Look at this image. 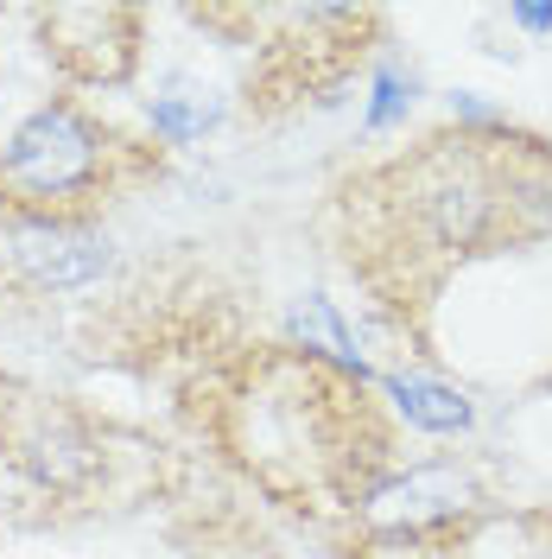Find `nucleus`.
<instances>
[{"mask_svg": "<svg viewBox=\"0 0 552 559\" xmlns=\"http://www.w3.org/2000/svg\"><path fill=\"white\" fill-rule=\"evenodd\" d=\"M0 464L38 496L83 502L108 477V426L64 394H38L20 382V394L0 407Z\"/></svg>", "mask_w": 552, "mask_h": 559, "instance_id": "20e7f679", "label": "nucleus"}, {"mask_svg": "<svg viewBox=\"0 0 552 559\" xmlns=\"http://www.w3.org/2000/svg\"><path fill=\"white\" fill-rule=\"evenodd\" d=\"M242 26V45H254V70L242 83L248 121H286L305 103H331L387 20L375 7H248Z\"/></svg>", "mask_w": 552, "mask_h": 559, "instance_id": "7ed1b4c3", "label": "nucleus"}, {"mask_svg": "<svg viewBox=\"0 0 552 559\" xmlns=\"http://www.w3.org/2000/svg\"><path fill=\"white\" fill-rule=\"evenodd\" d=\"M38 51L64 90H121L134 83L146 51V13L128 0H70V7H33Z\"/></svg>", "mask_w": 552, "mask_h": 559, "instance_id": "39448f33", "label": "nucleus"}, {"mask_svg": "<svg viewBox=\"0 0 552 559\" xmlns=\"http://www.w3.org/2000/svg\"><path fill=\"white\" fill-rule=\"evenodd\" d=\"M387 401H394V414L407 419V426H419V432H439V439H451V432H470L477 426V407L457 394V388L432 382V376H387Z\"/></svg>", "mask_w": 552, "mask_h": 559, "instance_id": "423d86ee", "label": "nucleus"}, {"mask_svg": "<svg viewBox=\"0 0 552 559\" xmlns=\"http://www.w3.org/2000/svg\"><path fill=\"white\" fill-rule=\"evenodd\" d=\"M166 178H172V146L121 128L83 96H51L0 146V216L103 229L115 204Z\"/></svg>", "mask_w": 552, "mask_h": 559, "instance_id": "f03ea898", "label": "nucleus"}, {"mask_svg": "<svg viewBox=\"0 0 552 559\" xmlns=\"http://www.w3.org/2000/svg\"><path fill=\"white\" fill-rule=\"evenodd\" d=\"M464 534H362V527H349L337 559H457Z\"/></svg>", "mask_w": 552, "mask_h": 559, "instance_id": "0eeeda50", "label": "nucleus"}, {"mask_svg": "<svg viewBox=\"0 0 552 559\" xmlns=\"http://www.w3.org/2000/svg\"><path fill=\"white\" fill-rule=\"evenodd\" d=\"M204 439L267 502L311 522H356L394 477V432L369 376L299 344H261L197 382Z\"/></svg>", "mask_w": 552, "mask_h": 559, "instance_id": "f257e3e1", "label": "nucleus"}, {"mask_svg": "<svg viewBox=\"0 0 552 559\" xmlns=\"http://www.w3.org/2000/svg\"><path fill=\"white\" fill-rule=\"evenodd\" d=\"M413 96H419V76L413 70H400V64H387L375 76V103H369V134H387L407 108H413Z\"/></svg>", "mask_w": 552, "mask_h": 559, "instance_id": "6e6552de", "label": "nucleus"}, {"mask_svg": "<svg viewBox=\"0 0 552 559\" xmlns=\"http://www.w3.org/2000/svg\"><path fill=\"white\" fill-rule=\"evenodd\" d=\"M508 20H515V26H527L533 38L552 33V7H508Z\"/></svg>", "mask_w": 552, "mask_h": 559, "instance_id": "1a4fd4ad", "label": "nucleus"}]
</instances>
